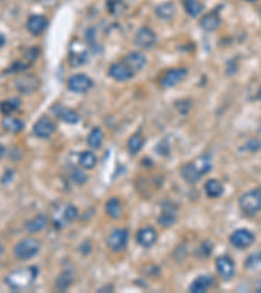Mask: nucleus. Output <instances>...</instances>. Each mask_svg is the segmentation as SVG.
<instances>
[{
	"instance_id": "obj_20",
	"label": "nucleus",
	"mask_w": 261,
	"mask_h": 293,
	"mask_svg": "<svg viewBox=\"0 0 261 293\" xmlns=\"http://www.w3.org/2000/svg\"><path fill=\"white\" fill-rule=\"evenodd\" d=\"M53 111L55 112V116L59 119H62L63 122L68 123V124H76V123L80 122V116L76 111H73L72 108H67V107L63 106H55L53 107Z\"/></svg>"
},
{
	"instance_id": "obj_1",
	"label": "nucleus",
	"mask_w": 261,
	"mask_h": 293,
	"mask_svg": "<svg viewBox=\"0 0 261 293\" xmlns=\"http://www.w3.org/2000/svg\"><path fill=\"white\" fill-rule=\"evenodd\" d=\"M38 276V267L28 266L13 270L7 275L6 283L11 289L22 290L29 288Z\"/></svg>"
},
{
	"instance_id": "obj_10",
	"label": "nucleus",
	"mask_w": 261,
	"mask_h": 293,
	"mask_svg": "<svg viewBox=\"0 0 261 293\" xmlns=\"http://www.w3.org/2000/svg\"><path fill=\"white\" fill-rule=\"evenodd\" d=\"M186 76H187V69L186 68L170 69V71L166 72V73L162 76V78H161V87H163V89H170L172 86L178 85L181 80H184Z\"/></svg>"
},
{
	"instance_id": "obj_33",
	"label": "nucleus",
	"mask_w": 261,
	"mask_h": 293,
	"mask_svg": "<svg viewBox=\"0 0 261 293\" xmlns=\"http://www.w3.org/2000/svg\"><path fill=\"white\" fill-rule=\"evenodd\" d=\"M106 213L110 215L113 219H118L120 214H122V204L118 198H111L106 203Z\"/></svg>"
},
{
	"instance_id": "obj_25",
	"label": "nucleus",
	"mask_w": 261,
	"mask_h": 293,
	"mask_svg": "<svg viewBox=\"0 0 261 293\" xmlns=\"http://www.w3.org/2000/svg\"><path fill=\"white\" fill-rule=\"evenodd\" d=\"M205 194L208 195L209 198H218L223 194V185L218 180H208L205 183Z\"/></svg>"
},
{
	"instance_id": "obj_5",
	"label": "nucleus",
	"mask_w": 261,
	"mask_h": 293,
	"mask_svg": "<svg viewBox=\"0 0 261 293\" xmlns=\"http://www.w3.org/2000/svg\"><path fill=\"white\" fill-rule=\"evenodd\" d=\"M128 231L125 228H116L107 237V246L113 250V252H122L124 250L128 244Z\"/></svg>"
},
{
	"instance_id": "obj_4",
	"label": "nucleus",
	"mask_w": 261,
	"mask_h": 293,
	"mask_svg": "<svg viewBox=\"0 0 261 293\" xmlns=\"http://www.w3.org/2000/svg\"><path fill=\"white\" fill-rule=\"evenodd\" d=\"M89 60V51L80 41H73L69 46L68 62L72 67H81Z\"/></svg>"
},
{
	"instance_id": "obj_6",
	"label": "nucleus",
	"mask_w": 261,
	"mask_h": 293,
	"mask_svg": "<svg viewBox=\"0 0 261 293\" xmlns=\"http://www.w3.org/2000/svg\"><path fill=\"white\" fill-rule=\"evenodd\" d=\"M93 85H94V82H93L92 78L83 73L73 74V76L69 77L68 81H67L68 89L73 93H79V94H80V93L89 92L93 87Z\"/></svg>"
},
{
	"instance_id": "obj_21",
	"label": "nucleus",
	"mask_w": 261,
	"mask_h": 293,
	"mask_svg": "<svg viewBox=\"0 0 261 293\" xmlns=\"http://www.w3.org/2000/svg\"><path fill=\"white\" fill-rule=\"evenodd\" d=\"M181 178L186 181H188L190 184H196L201 180L202 175L200 173V171L197 169V167L195 166V163L191 162L187 163L186 166H183V168L180 169Z\"/></svg>"
},
{
	"instance_id": "obj_16",
	"label": "nucleus",
	"mask_w": 261,
	"mask_h": 293,
	"mask_svg": "<svg viewBox=\"0 0 261 293\" xmlns=\"http://www.w3.org/2000/svg\"><path fill=\"white\" fill-rule=\"evenodd\" d=\"M157 232H155L154 228L151 227L141 228L136 235L137 243H139V245L143 246V248H151V246L157 243Z\"/></svg>"
},
{
	"instance_id": "obj_29",
	"label": "nucleus",
	"mask_w": 261,
	"mask_h": 293,
	"mask_svg": "<svg viewBox=\"0 0 261 293\" xmlns=\"http://www.w3.org/2000/svg\"><path fill=\"white\" fill-rule=\"evenodd\" d=\"M20 99L18 98H12V99H7V101L0 102V112L6 115H12L16 110L20 107Z\"/></svg>"
},
{
	"instance_id": "obj_27",
	"label": "nucleus",
	"mask_w": 261,
	"mask_h": 293,
	"mask_svg": "<svg viewBox=\"0 0 261 293\" xmlns=\"http://www.w3.org/2000/svg\"><path fill=\"white\" fill-rule=\"evenodd\" d=\"M184 9L186 12L191 16V17H197L201 15L202 9H204V4L200 0H184Z\"/></svg>"
},
{
	"instance_id": "obj_42",
	"label": "nucleus",
	"mask_w": 261,
	"mask_h": 293,
	"mask_svg": "<svg viewBox=\"0 0 261 293\" xmlns=\"http://www.w3.org/2000/svg\"><path fill=\"white\" fill-rule=\"evenodd\" d=\"M246 2H249V3H253V2H257V0H246Z\"/></svg>"
},
{
	"instance_id": "obj_15",
	"label": "nucleus",
	"mask_w": 261,
	"mask_h": 293,
	"mask_svg": "<svg viewBox=\"0 0 261 293\" xmlns=\"http://www.w3.org/2000/svg\"><path fill=\"white\" fill-rule=\"evenodd\" d=\"M47 27V18L42 15H33L28 18L27 29L33 36H41Z\"/></svg>"
},
{
	"instance_id": "obj_34",
	"label": "nucleus",
	"mask_w": 261,
	"mask_h": 293,
	"mask_svg": "<svg viewBox=\"0 0 261 293\" xmlns=\"http://www.w3.org/2000/svg\"><path fill=\"white\" fill-rule=\"evenodd\" d=\"M72 283H73V274L71 271H64L57 279V287L60 290H65L68 287H71Z\"/></svg>"
},
{
	"instance_id": "obj_7",
	"label": "nucleus",
	"mask_w": 261,
	"mask_h": 293,
	"mask_svg": "<svg viewBox=\"0 0 261 293\" xmlns=\"http://www.w3.org/2000/svg\"><path fill=\"white\" fill-rule=\"evenodd\" d=\"M253 243H255V235L246 228L237 229L230 236V244L237 249H247Z\"/></svg>"
},
{
	"instance_id": "obj_31",
	"label": "nucleus",
	"mask_w": 261,
	"mask_h": 293,
	"mask_svg": "<svg viewBox=\"0 0 261 293\" xmlns=\"http://www.w3.org/2000/svg\"><path fill=\"white\" fill-rule=\"evenodd\" d=\"M193 163H195V166L197 167V169H199L201 175H206L212 169V166H213V164H212V157L209 154L200 155Z\"/></svg>"
},
{
	"instance_id": "obj_17",
	"label": "nucleus",
	"mask_w": 261,
	"mask_h": 293,
	"mask_svg": "<svg viewBox=\"0 0 261 293\" xmlns=\"http://www.w3.org/2000/svg\"><path fill=\"white\" fill-rule=\"evenodd\" d=\"M109 76L115 81H127L135 76V73L128 68L124 63H114L109 69Z\"/></svg>"
},
{
	"instance_id": "obj_13",
	"label": "nucleus",
	"mask_w": 261,
	"mask_h": 293,
	"mask_svg": "<svg viewBox=\"0 0 261 293\" xmlns=\"http://www.w3.org/2000/svg\"><path fill=\"white\" fill-rule=\"evenodd\" d=\"M157 42V36L155 33L148 26H144L136 33L135 36V43L140 48H150L155 45Z\"/></svg>"
},
{
	"instance_id": "obj_35",
	"label": "nucleus",
	"mask_w": 261,
	"mask_h": 293,
	"mask_svg": "<svg viewBox=\"0 0 261 293\" xmlns=\"http://www.w3.org/2000/svg\"><path fill=\"white\" fill-rule=\"evenodd\" d=\"M107 9H109V12L111 15L118 16L124 12L125 4L123 3V0H109L107 2Z\"/></svg>"
},
{
	"instance_id": "obj_24",
	"label": "nucleus",
	"mask_w": 261,
	"mask_h": 293,
	"mask_svg": "<svg viewBox=\"0 0 261 293\" xmlns=\"http://www.w3.org/2000/svg\"><path fill=\"white\" fill-rule=\"evenodd\" d=\"M2 124L6 130H8L9 133H18L24 129V122L21 119L16 118L12 115H6L2 120Z\"/></svg>"
},
{
	"instance_id": "obj_40",
	"label": "nucleus",
	"mask_w": 261,
	"mask_h": 293,
	"mask_svg": "<svg viewBox=\"0 0 261 293\" xmlns=\"http://www.w3.org/2000/svg\"><path fill=\"white\" fill-rule=\"evenodd\" d=\"M3 253H4V246L0 244V258H2V255H3Z\"/></svg>"
},
{
	"instance_id": "obj_14",
	"label": "nucleus",
	"mask_w": 261,
	"mask_h": 293,
	"mask_svg": "<svg viewBox=\"0 0 261 293\" xmlns=\"http://www.w3.org/2000/svg\"><path fill=\"white\" fill-rule=\"evenodd\" d=\"M216 267L218 274L226 280L231 279L235 275V265L231 258L227 257V255H221V257L217 258Z\"/></svg>"
},
{
	"instance_id": "obj_9",
	"label": "nucleus",
	"mask_w": 261,
	"mask_h": 293,
	"mask_svg": "<svg viewBox=\"0 0 261 293\" xmlns=\"http://www.w3.org/2000/svg\"><path fill=\"white\" fill-rule=\"evenodd\" d=\"M16 89L22 94H32L39 86V80L33 74H22L15 80Z\"/></svg>"
},
{
	"instance_id": "obj_39",
	"label": "nucleus",
	"mask_w": 261,
	"mask_h": 293,
	"mask_svg": "<svg viewBox=\"0 0 261 293\" xmlns=\"http://www.w3.org/2000/svg\"><path fill=\"white\" fill-rule=\"evenodd\" d=\"M4 154H6V148L0 143V159L4 157Z\"/></svg>"
},
{
	"instance_id": "obj_12",
	"label": "nucleus",
	"mask_w": 261,
	"mask_h": 293,
	"mask_svg": "<svg viewBox=\"0 0 261 293\" xmlns=\"http://www.w3.org/2000/svg\"><path fill=\"white\" fill-rule=\"evenodd\" d=\"M146 56L143 52H139V51H132V52L127 53L123 59V63L127 65L130 71L134 72L135 74L139 73L140 71H143L146 65Z\"/></svg>"
},
{
	"instance_id": "obj_41",
	"label": "nucleus",
	"mask_w": 261,
	"mask_h": 293,
	"mask_svg": "<svg viewBox=\"0 0 261 293\" xmlns=\"http://www.w3.org/2000/svg\"><path fill=\"white\" fill-rule=\"evenodd\" d=\"M257 98L261 101V87H260V90H258V93H257Z\"/></svg>"
},
{
	"instance_id": "obj_19",
	"label": "nucleus",
	"mask_w": 261,
	"mask_h": 293,
	"mask_svg": "<svg viewBox=\"0 0 261 293\" xmlns=\"http://www.w3.org/2000/svg\"><path fill=\"white\" fill-rule=\"evenodd\" d=\"M176 222V209L172 203H165L163 204L162 213H161L160 218H158V223L162 227H171L172 224H175Z\"/></svg>"
},
{
	"instance_id": "obj_23",
	"label": "nucleus",
	"mask_w": 261,
	"mask_h": 293,
	"mask_svg": "<svg viewBox=\"0 0 261 293\" xmlns=\"http://www.w3.org/2000/svg\"><path fill=\"white\" fill-rule=\"evenodd\" d=\"M213 284V279L208 275H201L199 278H196L195 280L191 283L190 292L192 293H204L209 289Z\"/></svg>"
},
{
	"instance_id": "obj_32",
	"label": "nucleus",
	"mask_w": 261,
	"mask_h": 293,
	"mask_svg": "<svg viewBox=\"0 0 261 293\" xmlns=\"http://www.w3.org/2000/svg\"><path fill=\"white\" fill-rule=\"evenodd\" d=\"M103 142V133L99 128H94L90 130L89 136H88V145L92 149H99Z\"/></svg>"
},
{
	"instance_id": "obj_36",
	"label": "nucleus",
	"mask_w": 261,
	"mask_h": 293,
	"mask_svg": "<svg viewBox=\"0 0 261 293\" xmlns=\"http://www.w3.org/2000/svg\"><path fill=\"white\" fill-rule=\"evenodd\" d=\"M258 265H261V252L253 253L252 255H249V257L247 258L244 266H246L247 269H255Z\"/></svg>"
},
{
	"instance_id": "obj_30",
	"label": "nucleus",
	"mask_w": 261,
	"mask_h": 293,
	"mask_svg": "<svg viewBox=\"0 0 261 293\" xmlns=\"http://www.w3.org/2000/svg\"><path fill=\"white\" fill-rule=\"evenodd\" d=\"M144 143H145V139H144V137L141 136V134H134V136L128 139L127 142L128 151H129L130 154H137V153L141 151V149L144 148Z\"/></svg>"
},
{
	"instance_id": "obj_18",
	"label": "nucleus",
	"mask_w": 261,
	"mask_h": 293,
	"mask_svg": "<svg viewBox=\"0 0 261 293\" xmlns=\"http://www.w3.org/2000/svg\"><path fill=\"white\" fill-rule=\"evenodd\" d=\"M220 25L221 17L220 15H218V12H216V11H212V12L206 13V15L202 16L201 20H200V27L208 33L217 30L220 27Z\"/></svg>"
},
{
	"instance_id": "obj_8",
	"label": "nucleus",
	"mask_w": 261,
	"mask_h": 293,
	"mask_svg": "<svg viewBox=\"0 0 261 293\" xmlns=\"http://www.w3.org/2000/svg\"><path fill=\"white\" fill-rule=\"evenodd\" d=\"M55 129H57L55 123L50 118H47V116L39 118L34 123V125H33V133L38 138H48V137L53 136Z\"/></svg>"
},
{
	"instance_id": "obj_11",
	"label": "nucleus",
	"mask_w": 261,
	"mask_h": 293,
	"mask_svg": "<svg viewBox=\"0 0 261 293\" xmlns=\"http://www.w3.org/2000/svg\"><path fill=\"white\" fill-rule=\"evenodd\" d=\"M79 210L73 204H65L62 211L57 214L55 216V227L62 228L64 225H68L77 219Z\"/></svg>"
},
{
	"instance_id": "obj_26",
	"label": "nucleus",
	"mask_w": 261,
	"mask_h": 293,
	"mask_svg": "<svg viewBox=\"0 0 261 293\" xmlns=\"http://www.w3.org/2000/svg\"><path fill=\"white\" fill-rule=\"evenodd\" d=\"M79 163L84 169H93L97 164V157L94 153L86 150L79 155Z\"/></svg>"
},
{
	"instance_id": "obj_38",
	"label": "nucleus",
	"mask_w": 261,
	"mask_h": 293,
	"mask_svg": "<svg viewBox=\"0 0 261 293\" xmlns=\"http://www.w3.org/2000/svg\"><path fill=\"white\" fill-rule=\"evenodd\" d=\"M7 43V38H6V36H3V34H0V48L3 47L4 45Z\"/></svg>"
},
{
	"instance_id": "obj_28",
	"label": "nucleus",
	"mask_w": 261,
	"mask_h": 293,
	"mask_svg": "<svg viewBox=\"0 0 261 293\" xmlns=\"http://www.w3.org/2000/svg\"><path fill=\"white\" fill-rule=\"evenodd\" d=\"M155 15L162 20H171L175 15V6L172 3H163L155 8Z\"/></svg>"
},
{
	"instance_id": "obj_3",
	"label": "nucleus",
	"mask_w": 261,
	"mask_h": 293,
	"mask_svg": "<svg viewBox=\"0 0 261 293\" xmlns=\"http://www.w3.org/2000/svg\"><path fill=\"white\" fill-rule=\"evenodd\" d=\"M41 248V241L34 239V237H27L15 246L13 253L18 259H30V258L36 257L38 254Z\"/></svg>"
},
{
	"instance_id": "obj_2",
	"label": "nucleus",
	"mask_w": 261,
	"mask_h": 293,
	"mask_svg": "<svg viewBox=\"0 0 261 293\" xmlns=\"http://www.w3.org/2000/svg\"><path fill=\"white\" fill-rule=\"evenodd\" d=\"M239 208L246 215H256L261 211V188L249 190L239 198Z\"/></svg>"
},
{
	"instance_id": "obj_22",
	"label": "nucleus",
	"mask_w": 261,
	"mask_h": 293,
	"mask_svg": "<svg viewBox=\"0 0 261 293\" xmlns=\"http://www.w3.org/2000/svg\"><path fill=\"white\" fill-rule=\"evenodd\" d=\"M46 225H47V216L39 214V215L34 216V218H32L25 223V229L29 233H37V232L45 229Z\"/></svg>"
},
{
	"instance_id": "obj_37",
	"label": "nucleus",
	"mask_w": 261,
	"mask_h": 293,
	"mask_svg": "<svg viewBox=\"0 0 261 293\" xmlns=\"http://www.w3.org/2000/svg\"><path fill=\"white\" fill-rule=\"evenodd\" d=\"M72 180L77 184H84L88 180V176H86L83 171H80V169H76V171L72 173Z\"/></svg>"
}]
</instances>
